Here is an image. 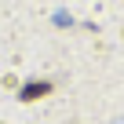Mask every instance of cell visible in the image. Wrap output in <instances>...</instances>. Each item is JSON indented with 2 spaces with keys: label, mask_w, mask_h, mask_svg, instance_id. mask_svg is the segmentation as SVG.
<instances>
[{
  "label": "cell",
  "mask_w": 124,
  "mask_h": 124,
  "mask_svg": "<svg viewBox=\"0 0 124 124\" xmlns=\"http://www.w3.org/2000/svg\"><path fill=\"white\" fill-rule=\"evenodd\" d=\"M47 91H51V84H47V80H33V84H26V88H22V99H26V102H33V99H40V95H47Z\"/></svg>",
  "instance_id": "1"
}]
</instances>
